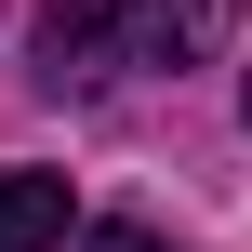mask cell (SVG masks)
Instances as JSON below:
<instances>
[{"mask_svg": "<svg viewBox=\"0 0 252 252\" xmlns=\"http://www.w3.org/2000/svg\"><path fill=\"white\" fill-rule=\"evenodd\" d=\"M93 252H173V239H159V226H133V213H120V226H93Z\"/></svg>", "mask_w": 252, "mask_h": 252, "instance_id": "cell-3", "label": "cell"}, {"mask_svg": "<svg viewBox=\"0 0 252 252\" xmlns=\"http://www.w3.org/2000/svg\"><path fill=\"white\" fill-rule=\"evenodd\" d=\"M106 66H199L226 40V0H93Z\"/></svg>", "mask_w": 252, "mask_h": 252, "instance_id": "cell-1", "label": "cell"}, {"mask_svg": "<svg viewBox=\"0 0 252 252\" xmlns=\"http://www.w3.org/2000/svg\"><path fill=\"white\" fill-rule=\"evenodd\" d=\"M66 239V173H0V252H53Z\"/></svg>", "mask_w": 252, "mask_h": 252, "instance_id": "cell-2", "label": "cell"}]
</instances>
